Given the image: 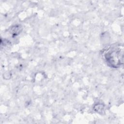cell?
<instances>
[{"instance_id":"6da1fadb","label":"cell","mask_w":124,"mask_h":124,"mask_svg":"<svg viewBox=\"0 0 124 124\" xmlns=\"http://www.w3.org/2000/svg\"><path fill=\"white\" fill-rule=\"evenodd\" d=\"M102 55L108 65L118 67L123 63V51L117 46H110L102 51Z\"/></svg>"}]
</instances>
